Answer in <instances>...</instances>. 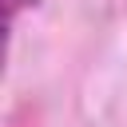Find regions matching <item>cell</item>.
<instances>
[{"label":"cell","instance_id":"1","mask_svg":"<svg viewBox=\"0 0 127 127\" xmlns=\"http://www.w3.org/2000/svg\"><path fill=\"white\" fill-rule=\"evenodd\" d=\"M24 4H36V0H8V20H16V12H20Z\"/></svg>","mask_w":127,"mask_h":127}]
</instances>
